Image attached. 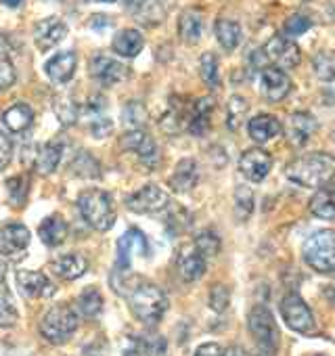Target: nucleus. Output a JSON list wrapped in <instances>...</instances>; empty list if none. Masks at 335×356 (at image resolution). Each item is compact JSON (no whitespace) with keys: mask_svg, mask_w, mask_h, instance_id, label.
Returning a JSON list of instances; mask_svg holds the SVG:
<instances>
[{"mask_svg":"<svg viewBox=\"0 0 335 356\" xmlns=\"http://www.w3.org/2000/svg\"><path fill=\"white\" fill-rule=\"evenodd\" d=\"M285 174L291 183L306 187V189H318L333 181L335 176V157L329 153H308L302 157H295L287 163Z\"/></svg>","mask_w":335,"mask_h":356,"instance_id":"nucleus-1","label":"nucleus"},{"mask_svg":"<svg viewBox=\"0 0 335 356\" xmlns=\"http://www.w3.org/2000/svg\"><path fill=\"white\" fill-rule=\"evenodd\" d=\"M128 304L132 314L145 323V325H155L161 321V316L168 310V298L165 293L153 285V283H138L130 293H128Z\"/></svg>","mask_w":335,"mask_h":356,"instance_id":"nucleus-2","label":"nucleus"},{"mask_svg":"<svg viewBox=\"0 0 335 356\" xmlns=\"http://www.w3.org/2000/svg\"><path fill=\"white\" fill-rule=\"evenodd\" d=\"M247 327H250V333L256 341L258 354L260 356H275L279 350L281 333H279V327H277L272 312L262 304L254 306L247 314Z\"/></svg>","mask_w":335,"mask_h":356,"instance_id":"nucleus-3","label":"nucleus"},{"mask_svg":"<svg viewBox=\"0 0 335 356\" xmlns=\"http://www.w3.org/2000/svg\"><path fill=\"white\" fill-rule=\"evenodd\" d=\"M78 208L82 218L95 229V231H109L115 222V208L109 197V193L101 189H88L80 193Z\"/></svg>","mask_w":335,"mask_h":356,"instance_id":"nucleus-4","label":"nucleus"},{"mask_svg":"<svg viewBox=\"0 0 335 356\" xmlns=\"http://www.w3.org/2000/svg\"><path fill=\"white\" fill-rule=\"evenodd\" d=\"M302 258L316 273H335V231L312 233L304 241Z\"/></svg>","mask_w":335,"mask_h":356,"instance_id":"nucleus-5","label":"nucleus"},{"mask_svg":"<svg viewBox=\"0 0 335 356\" xmlns=\"http://www.w3.org/2000/svg\"><path fill=\"white\" fill-rule=\"evenodd\" d=\"M76 329H78V314L67 304L53 306L40 323V333L51 343H65L76 333Z\"/></svg>","mask_w":335,"mask_h":356,"instance_id":"nucleus-6","label":"nucleus"},{"mask_svg":"<svg viewBox=\"0 0 335 356\" xmlns=\"http://www.w3.org/2000/svg\"><path fill=\"white\" fill-rule=\"evenodd\" d=\"M281 316L289 329L297 333H312L316 329V321L308 304L297 293H287L281 302Z\"/></svg>","mask_w":335,"mask_h":356,"instance_id":"nucleus-7","label":"nucleus"},{"mask_svg":"<svg viewBox=\"0 0 335 356\" xmlns=\"http://www.w3.org/2000/svg\"><path fill=\"white\" fill-rule=\"evenodd\" d=\"M168 204H170V197H168V193L159 185H145L142 189L134 191L126 200L128 210L136 214H155L165 210Z\"/></svg>","mask_w":335,"mask_h":356,"instance_id":"nucleus-8","label":"nucleus"},{"mask_svg":"<svg viewBox=\"0 0 335 356\" xmlns=\"http://www.w3.org/2000/svg\"><path fill=\"white\" fill-rule=\"evenodd\" d=\"M262 51H264L266 59L270 63H275L277 67H281V70L295 67L300 63V59H302V53H300L297 44L291 42L287 36H272Z\"/></svg>","mask_w":335,"mask_h":356,"instance_id":"nucleus-9","label":"nucleus"},{"mask_svg":"<svg viewBox=\"0 0 335 356\" xmlns=\"http://www.w3.org/2000/svg\"><path fill=\"white\" fill-rule=\"evenodd\" d=\"M293 88V82L291 78L277 65H266L260 74V90L262 95L272 101V103H279L283 101Z\"/></svg>","mask_w":335,"mask_h":356,"instance_id":"nucleus-10","label":"nucleus"},{"mask_svg":"<svg viewBox=\"0 0 335 356\" xmlns=\"http://www.w3.org/2000/svg\"><path fill=\"white\" fill-rule=\"evenodd\" d=\"M270 168H272V157L268 151H264L260 147L247 149L239 159V170L250 183H262L268 176Z\"/></svg>","mask_w":335,"mask_h":356,"instance_id":"nucleus-11","label":"nucleus"},{"mask_svg":"<svg viewBox=\"0 0 335 356\" xmlns=\"http://www.w3.org/2000/svg\"><path fill=\"white\" fill-rule=\"evenodd\" d=\"M120 147H122L124 151L136 153V155L140 157V161H142L145 165H149V168H153V165L157 163V145H155V140H153L142 128L126 132V134L122 136V140H120Z\"/></svg>","mask_w":335,"mask_h":356,"instance_id":"nucleus-12","label":"nucleus"},{"mask_svg":"<svg viewBox=\"0 0 335 356\" xmlns=\"http://www.w3.org/2000/svg\"><path fill=\"white\" fill-rule=\"evenodd\" d=\"M316 132V120L308 111H297L287 118L285 136L291 147H304L308 138Z\"/></svg>","mask_w":335,"mask_h":356,"instance_id":"nucleus-13","label":"nucleus"},{"mask_svg":"<svg viewBox=\"0 0 335 356\" xmlns=\"http://www.w3.org/2000/svg\"><path fill=\"white\" fill-rule=\"evenodd\" d=\"M149 254V243L147 237L138 229H128L120 241H117V266L130 268V262L134 256H147Z\"/></svg>","mask_w":335,"mask_h":356,"instance_id":"nucleus-14","label":"nucleus"},{"mask_svg":"<svg viewBox=\"0 0 335 356\" xmlns=\"http://www.w3.org/2000/svg\"><path fill=\"white\" fill-rule=\"evenodd\" d=\"M90 74L101 84L111 86V84H117L128 78V67L107 55H95L90 61Z\"/></svg>","mask_w":335,"mask_h":356,"instance_id":"nucleus-15","label":"nucleus"},{"mask_svg":"<svg viewBox=\"0 0 335 356\" xmlns=\"http://www.w3.org/2000/svg\"><path fill=\"white\" fill-rule=\"evenodd\" d=\"M65 36H67V26L59 17H47L38 22L34 30V42L40 51H49L57 47Z\"/></svg>","mask_w":335,"mask_h":356,"instance_id":"nucleus-16","label":"nucleus"},{"mask_svg":"<svg viewBox=\"0 0 335 356\" xmlns=\"http://www.w3.org/2000/svg\"><path fill=\"white\" fill-rule=\"evenodd\" d=\"M177 266H179V275L183 277V281L191 283V281H197V279L204 277L206 258L199 254V250L195 245H183L181 252H179Z\"/></svg>","mask_w":335,"mask_h":356,"instance_id":"nucleus-17","label":"nucleus"},{"mask_svg":"<svg viewBox=\"0 0 335 356\" xmlns=\"http://www.w3.org/2000/svg\"><path fill=\"white\" fill-rule=\"evenodd\" d=\"M30 245V231L24 225H7L0 229V254L19 256Z\"/></svg>","mask_w":335,"mask_h":356,"instance_id":"nucleus-18","label":"nucleus"},{"mask_svg":"<svg viewBox=\"0 0 335 356\" xmlns=\"http://www.w3.org/2000/svg\"><path fill=\"white\" fill-rule=\"evenodd\" d=\"M199 183V168L197 161L191 157H185L177 163L174 174L170 176V187L177 193H189L195 189V185Z\"/></svg>","mask_w":335,"mask_h":356,"instance_id":"nucleus-19","label":"nucleus"},{"mask_svg":"<svg viewBox=\"0 0 335 356\" xmlns=\"http://www.w3.org/2000/svg\"><path fill=\"white\" fill-rule=\"evenodd\" d=\"M17 283L28 298H51L55 293V285L49 281V277L36 270H19Z\"/></svg>","mask_w":335,"mask_h":356,"instance_id":"nucleus-20","label":"nucleus"},{"mask_svg":"<svg viewBox=\"0 0 335 356\" xmlns=\"http://www.w3.org/2000/svg\"><path fill=\"white\" fill-rule=\"evenodd\" d=\"M76 65H78L76 55L72 51H65V53H59L53 59H49V63L44 65V70H47V76L53 82L63 84V82L72 80V76L76 72Z\"/></svg>","mask_w":335,"mask_h":356,"instance_id":"nucleus-21","label":"nucleus"},{"mask_svg":"<svg viewBox=\"0 0 335 356\" xmlns=\"http://www.w3.org/2000/svg\"><path fill=\"white\" fill-rule=\"evenodd\" d=\"M310 212L320 220L335 218V185L327 183V185L318 187V191L310 200Z\"/></svg>","mask_w":335,"mask_h":356,"instance_id":"nucleus-22","label":"nucleus"},{"mask_svg":"<svg viewBox=\"0 0 335 356\" xmlns=\"http://www.w3.org/2000/svg\"><path fill=\"white\" fill-rule=\"evenodd\" d=\"M281 130H283L281 122L270 113H260L254 120H250V124H247V132H250L252 140H256V143H266V140L275 138Z\"/></svg>","mask_w":335,"mask_h":356,"instance_id":"nucleus-23","label":"nucleus"},{"mask_svg":"<svg viewBox=\"0 0 335 356\" xmlns=\"http://www.w3.org/2000/svg\"><path fill=\"white\" fill-rule=\"evenodd\" d=\"M88 268V262L84 256L80 254H65V256H59L55 262H53V270L57 277L65 279V281H76L80 279Z\"/></svg>","mask_w":335,"mask_h":356,"instance_id":"nucleus-24","label":"nucleus"},{"mask_svg":"<svg viewBox=\"0 0 335 356\" xmlns=\"http://www.w3.org/2000/svg\"><path fill=\"white\" fill-rule=\"evenodd\" d=\"M214 105L216 101L212 97H204L199 99L193 107H191V115H189V130L197 136L206 134L208 128H210V115L214 111Z\"/></svg>","mask_w":335,"mask_h":356,"instance_id":"nucleus-25","label":"nucleus"},{"mask_svg":"<svg viewBox=\"0 0 335 356\" xmlns=\"http://www.w3.org/2000/svg\"><path fill=\"white\" fill-rule=\"evenodd\" d=\"M67 222L59 216V214H53V216H49V218H44L42 222H40V227H38V235H40V239L47 243V245H51V248H55V245H61L65 239H67Z\"/></svg>","mask_w":335,"mask_h":356,"instance_id":"nucleus-26","label":"nucleus"},{"mask_svg":"<svg viewBox=\"0 0 335 356\" xmlns=\"http://www.w3.org/2000/svg\"><path fill=\"white\" fill-rule=\"evenodd\" d=\"M34 122V111L28 103H15L3 113V124L11 132H24L32 126Z\"/></svg>","mask_w":335,"mask_h":356,"instance_id":"nucleus-27","label":"nucleus"},{"mask_svg":"<svg viewBox=\"0 0 335 356\" xmlns=\"http://www.w3.org/2000/svg\"><path fill=\"white\" fill-rule=\"evenodd\" d=\"M113 51L120 55V57H136L142 47H145V40H142V34L138 30H122L115 34L113 38Z\"/></svg>","mask_w":335,"mask_h":356,"instance_id":"nucleus-28","label":"nucleus"},{"mask_svg":"<svg viewBox=\"0 0 335 356\" xmlns=\"http://www.w3.org/2000/svg\"><path fill=\"white\" fill-rule=\"evenodd\" d=\"M204 32V17L199 11L189 9L179 19V34L185 42H197Z\"/></svg>","mask_w":335,"mask_h":356,"instance_id":"nucleus-29","label":"nucleus"},{"mask_svg":"<svg viewBox=\"0 0 335 356\" xmlns=\"http://www.w3.org/2000/svg\"><path fill=\"white\" fill-rule=\"evenodd\" d=\"M61 161V145L57 143H47L44 147H40V151L36 153V159H34V168L38 174L42 176H49L57 170Z\"/></svg>","mask_w":335,"mask_h":356,"instance_id":"nucleus-30","label":"nucleus"},{"mask_svg":"<svg viewBox=\"0 0 335 356\" xmlns=\"http://www.w3.org/2000/svg\"><path fill=\"white\" fill-rule=\"evenodd\" d=\"M216 38L224 51H235L241 42V28L237 22L231 19H218L216 22Z\"/></svg>","mask_w":335,"mask_h":356,"instance_id":"nucleus-31","label":"nucleus"},{"mask_svg":"<svg viewBox=\"0 0 335 356\" xmlns=\"http://www.w3.org/2000/svg\"><path fill=\"white\" fill-rule=\"evenodd\" d=\"M130 11L145 26H157L163 19V9L157 0H138Z\"/></svg>","mask_w":335,"mask_h":356,"instance_id":"nucleus-32","label":"nucleus"},{"mask_svg":"<svg viewBox=\"0 0 335 356\" xmlns=\"http://www.w3.org/2000/svg\"><path fill=\"white\" fill-rule=\"evenodd\" d=\"M19 318V312L15 308V300L7 287V283H0V327H13Z\"/></svg>","mask_w":335,"mask_h":356,"instance_id":"nucleus-33","label":"nucleus"},{"mask_svg":"<svg viewBox=\"0 0 335 356\" xmlns=\"http://www.w3.org/2000/svg\"><path fill=\"white\" fill-rule=\"evenodd\" d=\"M78 308H80V312H82L86 318L99 316L101 310H103V296H101L95 287L84 289V291L80 293V298H78Z\"/></svg>","mask_w":335,"mask_h":356,"instance_id":"nucleus-34","label":"nucleus"},{"mask_svg":"<svg viewBox=\"0 0 335 356\" xmlns=\"http://www.w3.org/2000/svg\"><path fill=\"white\" fill-rule=\"evenodd\" d=\"M254 212V191L245 185H239L235 191V216L239 222L250 220Z\"/></svg>","mask_w":335,"mask_h":356,"instance_id":"nucleus-35","label":"nucleus"},{"mask_svg":"<svg viewBox=\"0 0 335 356\" xmlns=\"http://www.w3.org/2000/svg\"><path fill=\"white\" fill-rule=\"evenodd\" d=\"M72 172L76 176H82V178H99L101 176V165H99V161L90 153L80 151L78 157L72 163Z\"/></svg>","mask_w":335,"mask_h":356,"instance_id":"nucleus-36","label":"nucleus"},{"mask_svg":"<svg viewBox=\"0 0 335 356\" xmlns=\"http://www.w3.org/2000/svg\"><path fill=\"white\" fill-rule=\"evenodd\" d=\"M199 74L206 86L218 88L220 86V74H218V59L214 53H204L199 59Z\"/></svg>","mask_w":335,"mask_h":356,"instance_id":"nucleus-37","label":"nucleus"},{"mask_svg":"<svg viewBox=\"0 0 335 356\" xmlns=\"http://www.w3.org/2000/svg\"><path fill=\"white\" fill-rule=\"evenodd\" d=\"M247 101L243 97H231L229 105H227V126L231 130H239V126L243 124L245 115H247Z\"/></svg>","mask_w":335,"mask_h":356,"instance_id":"nucleus-38","label":"nucleus"},{"mask_svg":"<svg viewBox=\"0 0 335 356\" xmlns=\"http://www.w3.org/2000/svg\"><path fill=\"white\" fill-rule=\"evenodd\" d=\"M316 78L322 82H331L335 80V53L333 51H322L314 57L312 61Z\"/></svg>","mask_w":335,"mask_h":356,"instance_id":"nucleus-39","label":"nucleus"},{"mask_svg":"<svg viewBox=\"0 0 335 356\" xmlns=\"http://www.w3.org/2000/svg\"><path fill=\"white\" fill-rule=\"evenodd\" d=\"M53 109H55V115L59 118V122L63 126H72L76 124L78 120V105L70 99V97H57L55 103H53Z\"/></svg>","mask_w":335,"mask_h":356,"instance_id":"nucleus-40","label":"nucleus"},{"mask_svg":"<svg viewBox=\"0 0 335 356\" xmlns=\"http://www.w3.org/2000/svg\"><path fill=\"white\" fill-rule=\"evenodd\" d=\"M193 245L199 250V254L208 260V258H214L220 254V237L212 231H204L195 237Z\"/></svg>","mask_w":335,"mask_h":356,"instance_id":"nucleus-41","label":"nucleus"},{"mask_svg":"<svg viewBox=\"0 0 335 356\" xmlns=\"http://www.w3.org/2000/svg\"><path fill=\"white\" fill-rule=\"evenodd\" d=\"M122 120H124L128 126H132L134 130L142 128L145 122H147V111H145L142 103H136V101L128 103V105L124 107V111H122Z\"/></svg>","mask_w":335,"mask_h":356,"instance_id":"nucleus-42","label":"nucleus"},{"mask_svg":"<svg viewBox=\"0 0 335 356\" xmlns=\"http://www.w3.org/2000/svg\"><path fill=\"white\" fill-rule=\"evenodd\" d=\"M159 126H161V130L168 132V134H177V132H181L185 126H189V118H185L183 111L170 109V111H168V113L159 120Z\"/></svg>","mask_w":335,"mask_h":356,"instance_id":"nucleus-43","label":"nucleus"},{"mask_svg":"<svg viewBox=\"0 0 335 356\" xmlns=\"http://www.w3.org/2000/svg\"><path fill=\"white\" fill-rule=\"evenodd\" d=\"M310 26H312L310 17H306V15H302V13H295V15H291V17L283 24V32H285V36H289V38H297V36H302L304 32H308Z\"/></svg>","mask_w":335,"mask_h":356,"instance_id":"nucleus-44","label":"nucleus"},{"mask_svg":"<svg viewBox=\"0 0 335 356\" xmlns=\"http://www.w3.org/2000/svg\"><path fill=\"white\" fill-rule=\"evenodd\" d=\"M231 304V289L222 283L214 285L210 289V308L214 312H224Z\"/></svg>","mask_w":335,"mask_h":356,"instance_id":"nucleus-45","label":"nucleus"},{"mask_svg":"<svg viewBox=\"0 0 335 356\" xmlns=\"http://www.w3.org/2000/svg\"><path fill=\"white\" fill-rule=\"evenodd\" d=\"M7 189H9V197L13 204H24L26 202V195H28V181L24 176H15V178H9L7 181Z\"/></svg>","mask_w":335,"mask_h":356,"instance_id":"nucleus-46","label":"nucleus"},{"mask_svg":"<svg viewBox=\"0 0 335 356\" xmlns=\"http://www.w3.org/2000/svg\"><path fill=\"white\" fill-rule=\"evenodd\" d=\"M191 216L187 210H183V206H174V210L168 216V227H170L174 233H183L185 229H189Z\"/></svg>","mask_w":335,"mask_h":356,"instance_id":"nucleus-47","label":"nucleus"},{"mask_svg":"<svg viewBox=\"0 0 335 356\" xmlns=\"http://www.w3.org/2000/svg\"><path fill=\"white\" fill-rule=\"evenodd\" d=\"M15 84V67L7 57H0V90L11 88Z\"/></svg>","mask_w":335,"mask_h":356,"instance_id":"nucleus-48","label":"nucleus"},{"mask_svg":"<svg viewBox=\"0 0 335 356\" xmlns=\"http://www.w3.org/2000/svg\"><path fill=\"white\" fill-rule=\"evenodd\" d=\"M90 132H92V136H97V138H105V136H109V134L113 132V122H111L109 118L97 115V118L92 120V124H90Z\"/></svg>","mask_w":335,"mask_h":356,"instance_id":"nucleus-49","label":"nucleus"},{"mask_svg":"<svg viewBox=\"0 0 335 356\" xmlns=\"http://www.w3.org/2000/svg\"><path fill=\"white\" fill-rule=\"evenodd\" d=\"M11 157H13V143L3 130H0V170L9 165Z\"/></svg>","mask_w":335,"mask_h":356,"instance_id":"nucleus-50","label":"nucleus"},{"mask_svg":"<svg viewBox=\"0 0 335 356\" xmlns=\"http://www.w3.org/2000/svg\"><path fill=\"white\" fill-rule=\"evenodd\" d=\"M195 356H224V348L218 343H204L195 350Z\"/></svg>","mask_w":335,"mask_h":356,"instance_id":"nucleus-51","label":"nucleus"},{"mask_svg":"<svg viewBox=\"0 0 335 356\" xmlns=\"http://www.w3.org/2000/svg\"><path fill=\"white\" fill-rule=\"evenodd\" d=\"M111 26V19L109 17H105V15H92L90 17V28L92 30H105V28H109Z\"/></svg>","mask_w":335,"mask_h":356,"instance_id":"nucleus-52","label":"nucleus"},{"mask_svg":"<svg viewBox=\"0 0 335 356\" xmlns=\"http://www.w3.org/2000/svg\"><path fill=\"white\" fill-rule=\"evenodd\" d=\"M224 356H250V354L241 346H233V348L224 350Z\"/></svg>","mask_w":335,"mask_h":356,"instance_id":"nucleus-53","label":"nucleus"},{"mask_svg":"<svg viewBox=\"0 0 335 356\" xmlns=\"http://www.w3.org/2000/svg\"><path fill=\"white\" fill-rule=\"evenodd\" d=\"M126 356H149V354H145L138 346H134L132 350H128V352H126Z\"/></svg>","mask_w":335,"mask_h":356,"instance_id":"nucleus-54","label":"nucleus"},{"mask_svg":"<svg viewBox=\"0 0 335 356\" xmlns=\"http://www.w3.org/2000/svg\"><path fill=\"white\" fill-rule=\"evenodd\" d=\"M5 275H7V264H5V260H0V283L5 281Z\"/></svg>","mask_w":335,"mask_h":356,"instance_id":"nucleus-55","label":"nucleus"},{"mask_svg":"<svg viewBox=\"0 0 335 356\" xmlns=\"http://www.w3.org/2000/svg\"><path fill=\"white\" fill-rule=\"evenodd\" d=\"M3 5H7V7L15 9V7H19V5H22V0H3Z\"/></svg>","mask_w":335,"mask_h":356,"instance_id":"nucleus-56","label":"nucleus"},{"mask_svg":"<svg viewBox=\"0 0 335 356\" xmlns=\"http://www.w3.org/2000/svg\"><path fill=\"white\" fill-rule=\"evenodd\" d=\"M88 3H115V0H88Z\"/></svg>","mask_w":335,"mask_h":356,"instance_id":"nucleus-57","label":"nucleus"},{"mask_svg":"<svg viewBox=\"0 0 335 356\" xmlns=\"http://www.w3.org/2000/svg\"><path fill=\"white\" fill-rule=\"evenodd\" d=\"M333 302H335V291H333Z\"/></svg>","mask_w":335,"mask_h":356,"instance_id":"nucleus-58","label":"nucleus"},{"mask_svg":"<svg viewBox=\"0 0 335 356\" xmlns=\"http://www.w3.org/2000/svg\"><path fill=\"white\" fill-rule=\"evenodd\" d=\"M316 356H325V354H316Z\"/></svg>","mask_w":335,"mask_h":356,"instance_id":"nucleus-59","label":"nucleus"}]
</instances>
